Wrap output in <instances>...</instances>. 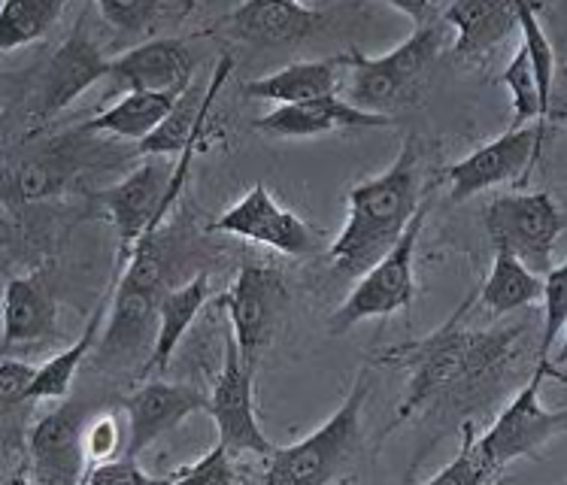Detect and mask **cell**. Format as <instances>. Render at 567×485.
Returning a JSON list of instances; mask_svg holds the SVG:
<instances>
[{
  "label": "cell",
  "instance_id": "obj_14",
  "mask_svg": "<svg viewBox=\"0 0 567 485\" xmlns=\"http://www.w3.org/2000/svg\"><path fill=\"white\" fill-rule=\"evenodd\" d=\"M110 64L113 59H106L101 43L89 31V10H82L68 40L49 59L43 85L37 94V116H59L61 110H68L82 92H89L94 82L110 76Z\"/></svg>",
  "mask_w": 567,
  "mask_h": 485
},
{
  "label": "cell",
  "instance_id": "obj_20",
  "mask_svg": "<svg viewBox=\"0 0 567 485\" xmlns=\"http://www.w3.org/2000/svg\"><path fill=\"white\" fill-rule=\"evenodd\" d=\"M59 334L55 301L40 274L16 277L3 291V352L16 347L52 343Z\"/></svg>",
  "mask_w": 567,
  "mask_h": 485
},
{
  "label": "cell",
  "instance_id": "obj_31",
  "mask_svg": "<svg viewBox=\"0 0 567 485\" xmlns=\"http://www.w3.org/2000/svg\"><path fill=\"white\" fill-rule=\"evenodd\" d=\"M567 328V258L544 277V331L537 361H549L558 343V334Z\"/></svg>",
  "mask_w": 567,
  "mask_h": 485
},
{
  "label": "cell",
  "instance_id": "obj_17",
  "mask_svg": "<svg viewBox=\"0 0 567 485\" xmlns=\"http://www.w3.org/2000/svg\"><path fill=\"white\" fill-rule=\"evenodd\" d=\"M195 76L192 49L174 37H155L110 64V80L125 94H183Z\"/></svg>",
  "mask_w": 567,
  "mask_h": 485
},
{
  "label": "cell",
  "instance_id": "obj_5",
  "mask_svg": "<svg viewBox=\"0 0 567 485\" xmlns=\"http://www.w3.org/2000/svg\"><path fill=\"white\" fill-rule=\"evenodd\" d=\"M158 237H143L127 255L125 277L118 282L116 301L110 310V322L101 337V359L125 361L143 349L152 355L158 337V312L167 291L162 289V255ZM150 361V359H146Z\"/></svg>",
  "mask_w": 567,
  "mask_h": 485
},
{
  "label": "cell",
  "instance_id": "obj_10",
  "mask_svg": "<svg viewBox=\"0 0 567 485\" xmlns=\"http://www.w3.org/2000/svg\"><path fill=\"white\" fill-rule=\"evenodd\" d=\"M207 413L216 422L219 443L228 452H255L261 458H270L277 452L255 416V364L240 355L231 331L225 337V368L213 385Z\"/></svg>",
  "mask_w": 567,
  "mask_h": 485
},
{
  "label": "cell",
  "instance_id": "obj_33",
  "mask_svg": "<svg viewBox=\"0 0 567 485\" xmlns=\"http://www.w3.org/2000/svg\"><path fill=\"white\" fill-rule=\"evenodd\" d=\"M171 483H174V476H167V479H155V476H150L143 467H140L137 458L122 455V458H113V462L89 467V474H85V483L82 485H171Z\"/></svg>",
  "mask_w": 567,
  "mask_h": 485
},
{
  "label": "cell",
  "instance_id": "obj_21",
  "mask_svg": "<svg viewBox=\"0 0 567 485\" xmlns=\"http://www.w3.org/2000/svg\"><path fill=\"white\" fill-rule=\"evenodd\" d=\"M446 22L458 31L455 55L462 61L483 59L509 34L522 31L519 0H458L446 3Z\"/></svg>",
  "mask_w": 567,
  "mask_h": 485
},
{
  "label": "cell",
  "instance_id": "obj_15",
  "mask_svg": "<svg viewBox=\"0 0 567 485\" xmlns=\"http://www.w3.org/2000/svg\"><path fill=\"white\" fill-rule=\"evenodd\" d=\"M207 406L209 398L197 392L195 385L146 380L122 401V410L127 416L125 455L137 458L140 452L150 450L155 440H162L167 431H174L192 413H207Z\"/></svg>",
  "mask_w": 567,
  "mask_h": 485
},
{
  "label": "cell",
  "instance_id": "obj_11",
  "mask_svg": "<svg viewBox=\"0 0 567 485\" xmlns=\"http://www.w3.org/2000/svg\"><path fill=\"white\" fill-rule=\"evenodd\" d=\"M289 303V291L282 286L277 267L246 265L234 286L219 298V307L228 312L231 334L246 361L258 364V355L270 347V337Z\"/></svg>",
  "mask_w": 567,
  "mask_h": 485
},
{
  "label": "cell",
  "instance_id": "obj_26",
  "mask_svg": "<svg viewBox=\"0 0 567 485\" xmlns=\"http://www.w3.org/2000/svg\"><path fill=\"white\" fill-rule=\"evenodd\" d=\"M104 310L106 307L101 303L73 347L59 352L55 359H49L43 368H37V380L34 385H31V398H28V401H61V398H68L70 389H73L76 370H80L85 355L92 352L94 340H97V328H101V316H104Z\"/></svg>",
  "mask_w": 567,
  "mask_h": 485
},
{
  "label": "cell",
  "instance_id": "obj_16",
  "mask_svg": "<svg viewBox=\"0 0 567 485\" xmlns=\"http://www.w3.org/2000/svg\"><path fill=\"white\" fill-rule=\"evenodd\" d=\"M85 406L64 404L31 427L28 455L37 485H82L85 471Z\"/></svg>",
  "mask_w": 567,
  "mask_h": 485
},
{
  "label": "cell",
  "instance_id": "obj_12",
  "mask_svg": "<svg viewBox=\"0 0 567 485\" xmlns=\"http://www.w3.org/2000/svg\"><path fill=\"white\" fill-rule=\"evenodd\" d=\"M209 231L244 237V240L277 249V252L291 255V258L313 255L316 246H319V231H313L291 209L279 207L261 183L252 185L231 209L221 213L219 219L209 221Z\"/></svg>",
  "mask_w": 567,
  "mask_h": 485
},
{
  "label": "cell",
  "instance_id": "obj_6",
  "mask_svg": "<svg viewBox=\"0 0 567 485\" xmlns=\"http://www.w3.org/2000/svg\"><path fill=\"white\" fill-rule=\"evenodd\" d=\"M200 146L204 143L188 146L179 155V162L146 158V164H140L134 174H127L122 183L110 185L97 195V200L104 204L110 219L116 225L118 242H122V261H127V255L134 252V246L143 237H158L164 216L171 213L183 185H186L192 155Z\"/></svg>",
  "mask_w": 567,
  "mask_h": 485
},
{
  "label": "cell",
  "instance_id": "obj_27",
  "mask_svg": "<svg viewBox=\"0 0 567 485\" xmlns=\"http://www.w3.org/2000/svg\"><path fill=\"white\" fill-rule=\"evenodd\" d=\"M94 10L113 24L118 34H150L162 24L183 22L195 3H176V0H101Z\"/></svg>",
  "mask_w": 567,
  "mask_h": 485
},
{
  "label": "cell",
  "instance_id": "obj_18",
  "mask_svg": "<svg viewBox=\"0 0 567 485\" xmlns=\"http://www.w3.org/2000/svg\"><path fill=\"white\" fill-rule=\"evenodd\" d=\"M225 24L237 40L255 47L301 43L322 24V10L295 0H249L225 16Z\"/></svg>",
  "mask_w": 567,
  "mask_h": 485
},
{
  "label": "cell",
  "instance_id": "obj_38",
  "mask_svg": "<svg viewBox=\"0 0 567 485\" xmlns=\"http://www.w3.org/2000/svg\"><path fill=\"white\" fill-rule=\"evenodd\" d=\"M553 380H558V382H567V370H561V368H553Z\"/></svg>",
  "mask_w": 567,
  "mask_h": 485
},
{
  "label": "cell",
  "instance_id": "obj_29",
  "mask_svg": "<svg viewBox=\"0 0 567 485\" xmlns=\"http://www.w3.org/2000/svg\"><path fill=\"white\" fill-rule=\"evenodd\" d=\"M501 82L507 85L509 97H513V125L509 127L540 125V92H537L534 64L525 43H519L507 70L501 73Z\"/></svg>",
  "mask_w": 567,
  "mask_h": 485
},
{
  "label": "cell",
  "instance_id": "obj_13",
  "mask_svg": "<svg viewBox=\"0 0 567 485\" xmlns=\"http://www.w3.org/2000/svg\"><path fill=\"white\" fill-rule=\"evenodd\" d=\"M546 134L537 125L509 127L507 134H501L486 146L474 149L467 158L446 167L452 200H471L480 192H488L501 183H513L532 171L540 149H544Z\"/></svg>",
  "mask_w": 567,
  "mask_h": 485
},
{
  "label": "cell",
  "instance_id": "obj_7",
  "mask_svg": "<svg viewBox=\"0 0 567 485\" xmlns=\"http://www.w3.org/2000/svg\"><path fill=\"white\" fill-rule=\"evenodd\" d=\"M425 219H429V197L419 207L416 219L410 221L401 242L382 258L380 265L368 270L355 282V289L349 291L347 301L337 307L331 322H328L331 334H347L349 328H355L364 319H389L394 312L413 310V298H416V242L422 237Z\"/></svg>",
  "mask_w": 567,
  "mask_h": 485
},
{
  "label": "cell",
  "instance_id": "obj_28",
  "mask_svg": "<svg viewBox=\"0 0 567 485\" xmlns=\"http://www.w3.org/2000/svg\"><path fill=\"white\" fill-rule=\"evenodd\" d=\"M61 12V0H7L0 7V52H16L40 40Z\"/></svg>",
  "mask_w": 567,
  "mask_h": 485
},
{
  "label": "cell",
  "instance_id": "obj_8",
  "mask_svg": "<svg viewBox=\"0 0 567 485\" xmlns=\"http://www.w3.org/2000/svg\"><path fill=\"white\" fill-rule=\"evenodd\" d=\"M565 225V216L549 192L501 195L486 209V234L495 252L516 255L537 277L553 270V249Z\"/></svg>",
  "mask_w": 567,
  "mask_h": 485
},
{
  "label": "cell",
  "instance_id": "obj_4",
  "mask_svg": "<svg viewBox=\"0 0 567 485\" xmlns=\"http://www.w3.org/2000/svg\"><path fill=\"white\" fill-rule=\"evenodd\" d=\"M371 394V373L359 370L347 401L313 434L265 458V485H328L359 450L361 413Z\"/></svg>",
  "mask_w": 567,
  "mask_h": 485
},
{
  "label": "cell",
  "instance_id": "obj_22",
  "mask_svg": "<svg viewBox=\"0 0 567 485\" xmlns=\"http://www.w3.org/2000/svg\"><path fill=\"white\" fill-rule=\"evenodd\" d=\"M343 61H295L279 68L277 73H267L258 80L246 82L244 92L252 101H274L277 106H298L319 101V97H331L337 94L340 85V73Z\"/></svg>",
  "mask_w": 567,
  "mask_h": 485
},
{
  "label": "cell",
  "instance_id": "obj_36",
  "mask_svg": "<svg viewBox=\"0 0 567 485\" xmlns=\"http://www.w3.org/2000/svg\"><path fill=\"white\" fill-rule=\"evenodd\" d=\"M553 364H558V368H561V364H567V328H565V340H561V349H558V355Z\"/></svg>",
  "mask_w": 567,
  "mask_h": 485
},
{
  "label": "cell",
  "instance_id": "obj_39",
  "mask_svg": "<svg viewBox=\"0 0 567 485\" xmlns=\"http://www.w3.org/2000/svg\"><path fill=\"white\" fill-rule=\"evenodd\" d=\"M565 485H567V483H565Z\"/></svg>",
  "mask_w": 567,
  "mask_h": 485
},
{
  "label": "cell",
  "instance_id": "obj_35",
  "mask_svg": "<svg viewBox=\"0 0 567 485\" xmlns=\"http://www.w3.org/2000/svg\"><path fill=\"white\" fill-rule=\"evenodd\" d=\"M37 380V368L24 364V361L3 359L0 364V401L10 410L16 404H24L31 398V385Z\"/></svg>",
  "mask_w": 567,
  "mask_h": 485
},
{
  "label": "cell",
  "instance_id": "obj_9",
  "mask_svg": "<svg viewBox=\"0 0 567 485\" xmlns=\"http://www.w3.org/2000/svg\"><path fill=\"white\" fill-rule=\"evenodd\" d=\"M549 376H553V361H537L532 380L501 410L492 427L476 437L480 450L495 471L507 467L516 458L534 455L544 443L567 431V410H546L540 404V385Z\"/></svg>",
  "mask_w": 567,
  "mask_h": 485
},
{
  "label": "cell",
  "instance_id": "obj_1",
  "mask_svg": "<svg viewBox=\"0 0 567 485\" xmlns=\"http://www.w3.org/2000/svg\"><path fill=\"white\" fill-rule=\"evenodd\" d=\"M476 295L452 312L446 324H441L434 334L419 337V340H404L392 349H382L377 359L382 364H392L410 373L406 394L398 416L389 425V431L416 416L434 401L446 394H480L498 385L513 361L519 359L522 340H525V324H501L492 331H471L462 328V316L474 307ZM385 431V434H389Z\"/></svg>",
  "mask_w": 567,
  "mask_h": 485
},
{
  "label": "cell",
  "instance_id": "obj_2",
  "mask_svg": "<svg viewBox=\"0 0 567 485\" xmlns=\"http://www.w3.org/2000/svg\"><path fill=\"white\" fill-rule=\"evenodd\" d=\"M349 216L331 242V261L340 277L361 279L380 265L425 204L419 183V140L406 137L385 174L349 188Z\"/></svg>",
  "mask_w": 567,
  "mask_h": 485
},
{
  "label": "cell",
  "instance_id": "obj_37",
  "mask_svg": "<svg viewBox=\"0 0 567 485\" xmlns=\"http://www.w3.org/2000/svg\"><path fill=\"white\" fill-rule=\"evenodd\" d=\"M7 485H37V483H31L24 474H12L10 479H7Z\"/></svg>",
  "mask_w": 567,
  "mask_h": 485
},
{
  "label": "cell",
  "instance_id": "obj_24",
  "mask_svg": "<svg viewBox=\"0 0 567 485\" xmlns=\"http://www.w3.org/2000/svg\"><path fill=\"white\" fill-rule=\"evenodd\" d=\"M179 97L183 94H125L122 101L104 110L101 116L85 122L80 127V134H113V137L143 143L164 125V118L171 116V110H174Z\"/></svg>",
  "mask_w": 567,
  "mask_h": 485
},
{
  "label": "cell",
  "instance_id": "obj_3",
  "mask_svg": "<svg viewBox=\"0 0 567 485\" xmlns=\"http://www.w3.org/2000/svg\"><path fill=\"white\" fill-rule=\"evenodd\" d=\"M392 7L413 19L416 24L413 34L380 59H368L359 49L340 59L349 70V104L389 118L398 110L416 104L431 64L446 49L452 31V24L446 22V3H392Z\"/></svg>",
  "mask_w": 567,
  "mask_h": 485
},
{
  "label": "cell",
  "instance_id": "obj_30",
  "mask_svg": "<svg viewBox=\"0 0 567 485\" xmlns=\"http://www.w3.org/2000/svg\"><path fill=\"white\" fill-rule=\"evenodd\" d=\"M476 437H480V434H476L474 425L467 422V425L462 427V450H458V455L443 467L441 474L431 476L425 485H486L492 476L498 474V471L488 464L486 455H483Z\"/></svg>",
  "mask_w": 567,
  "mask_h": 485
},
{
  "label": "cell",
  "instance_id": "obj_34",
  "mask_svg": "<svg viewBox=\"0 0 567 485\" xmlns=\"http://www.w3.org/2000/svg\"><path fill=\"white\" fill-rule=\"evenodd\" d=\"M122 443L127 446V437H122V427H118V419L113 413L97 416L92 425L85 427V455H89V462H113V458H118Z\"/></svg>",
  "mask_w": 567,
  "mask_h": 485
},
{
  "label": "cell",
  "instance_id": "obj_32",
  "mask_svg": "<svg viewBox=\"0 0 567 485\" xmlns=\"http://www.w3.org/2000/svg\"><path fill=\"white\" fill-rule=\"evenodd\" d=\"M171 485H240V479H237V471H234L231 452L225 450L221 443H216L192 467L176 471Z\"/></svg>",
  "mask_w": 567,
  "mask_h": 485
},
{
  "label": "cell",
  "instance_id": "obj_25",
  "mask_svg": "<svg viewBox=\"0 0 567 485\" xmlns=\"http://www.w3.org/2000/svg\"><path fill=\"white\" fill-rule=\"evenodd\" d=\"M476 301L483 303V310L492 319H501L507 312L532 307L534 301H544V277L528 270L516 255L495 252L492 274L483 282V289L476 291Z\"/></svg>",
  "mask_w": 567,
  "mask_h": 485
},
{
  "label": "cell",
  "instance_id": "obj_23",
  "mask_svg": "<svg viewBox=\"0 0 567 485\" xmlns=\"http://www.w3.org/2000/svg\"><path fill=\"white\" fill-rule=\"evenodd\" d=\"M209 298V277L207 274H197L179 286L164 295L162 312H158V337H155V347H152L150 361H143V368L137 370L140 380H146L150 373H164L171 359H174L176 347L183 343L186 331L195 324L197 312L204 310V303Z\"/></svg>",
  "mask_w": 567,
  "mask_h": 485
},
{
  "label": "cell",
  "instance_id": "obj_19",
  "mask_svg": "<svg viewBox=\"0 0 567 485\" xmlns=\"http://www.w3.org/2000/svg\"><path fill=\"white\" fill-rule=\"evenodd\" d=\"M392 118L373 116L364 113L359 106H352L347 97L331 94V97H319L310 104L298 106H277L267 116L255 122L261 134L282 140H301V137H322L331 131H355V127H389Z\"/></svg>",
  "mask_w": 567,
  "mask_h": 485
}]
</instances>
